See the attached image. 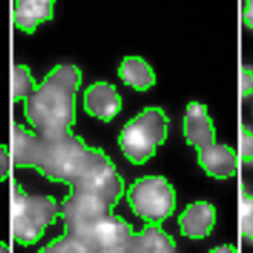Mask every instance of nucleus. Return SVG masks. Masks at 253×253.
I'll list each match as a JSON object with an SVG mask.
<instances>
[{
    "label": "nucleus",
    "instance_id": "obj_7",
    "mask_svg": "<svg viewBox=\"0 0 253 253\" xmlns=\"http://www.w3.org/2000/svg\"><path fill=\"white\" fill-rule=\"evenodd\" d=\"M199 165L208 176L215 179L234 177L238 169L236 152L228 145L211 144L197 149Z\"/></svg>",
    "mask_w": 253,
    "mask_h": 253
},
{
    "label": "nucleus",
    "instance_id": "obj_3",
    "mask_svg": "<svg viewBox=\"0 0 253 253\" xmlns=\"http://www.w3.org/2000/svg\"><path fill=\"white\" fill-rule=\"evenodd\" d=\"M169 117L161 107H145L129 120L118 135V145L132 165H144L154 158L156 146L168 138Z\"/></svg>",
    "mask_w": 253,
    "mask_h": 253
},
{
    "label": "nucleus",
    "instance_id": "obj_19",
    "mask_svg": "<svg viewBox=\"0 0 253 253\" xmlns=\"http://www.w3.org/2000/svg\"><path fill=\"white\" fill-rule=\"evenodd\" d=\"M211 253H235L238 252L236 251V248L234 245H222V246H217V248H214V249H211L210 251Z\"/></svg>",
    "mask_w": 253,
    "mask_h": 253
},
{
    "label": "nucleus",
    "instance_id": "obj_4",
    "mask_svg": "<svg viewBox=\"0 0 253 253\" xmlns=\"http://www.w3.org/2000/svg\"><path fill=\"white\" fill-rule=\"evenodd\" d=\"M13 236L21 246L37 244L48 225H54L61 210L52 196H30L20 183L13 184Z\"/></svg>",
    "mask_w": 253,
    "mask_h": 253
},
{
    "label": "nucleus",
    "instance_id": "obj_9",
    "mask_svg": "<svg viewBox=\"0 0 253 253\" xmlns=\"http://www.w3.org/2000/svg\"><path fill=\"white\" fill-rule=\"evenodd\" d=\"M184 136L187 145L196 149L215 142V128L212 120L207 116V106L191 101L187 104L184 116Z\"/></svg>",
    "mask_w": 253,
    "mask_h": 253
},
{
    "label": "nucleus",
    "instance_id": "obj_15",
    "mask_svg": "<svg viewBox=\"0 0 253 253\" xmlns=\"http://www.w3.org/2000/svg\"><path fill=\"white\" fill-rule=\"evenodd\" d=\"M241 146H242L241 156H242V161H244V163L252 162V158H253L252 129H249L248 126H245V124H242V126H241Z\"/></svg>",
    "mask_w": 253,
    "mask_h": 253
},
{
    "label": "nucleus",
    "instance_id": "obj_13",
    "mask_svg": "<svg viewBox=\"0 0 253 253\" xmlns=\"http://www.w3.org/2000/svg\"><path fill=\"white\" fill-rule=\"evenodd\" d=\"M38 84L31 76V71L27 65L13 66V101H20L30 97L37 90Z\"/></svg>",
    "mask_w": 253,
    "mask_h": 253
},
{
    "label": "nucleus",
    "instance_id": "obj_2",
    "mask_svg": "<svg viewBox=\"0 0 253 253\" xmlns=\"http://www.w3.org/2000/svg\"><path fill=\"white\" fill-rule=\"evenodd\" d=\"M82 71L73 63L56 65L37 90L24 100V114L34 132L45 139L72 134L76 124V93Z\"/></svg>",
    "mask_w": 253,
    "mask_h": 253
},
{
    "label": "nucleus",
    "instance_id": "obj_8",
    "mask_svg": "<svg viewBox=\"0 0 253 253\" xmlns=\"http://www.w3.org/2000/svg\"><path fill=\"white\" fill-rule=\"evenodd\" d=\"M215 219L217 212L212 204L207 201H196L189 204L177 219L180 225V235L190 239H204L212 232Z\"/></svg>",
    "mask_w": 253,
    "mask_h": 253
},
{
    "label": "nucleus",
    "instance_id": "obj_14",
    "mask_svg": "<svg viewBox=\"0 0 253 253\" xmlns=\"http://www.w3.org/2000/svg\"><path fill=\"white\" fill-rule=\"evenodd\" d=\"M252 208L253 199L252 194L246 189V184L242 186V196H241V228L245 239L252 241Z\"/></svg>",
    "mask_w": 253,
    "mask_h": 253
},
{
    "label": "nucleus",
    "instance_id": "obj_18",
    "mask_svg": "<svg viewBox=\"0 0 253 253\" xmlns=\"http://www.w3.org/2000/svg\"><path fill=\"white\" fill-rule=\"evenodd\" d=\"M252 1H245V9H244V23L248 28H253V20H252Z\"/></svg>",
    "mask_w": 253,
    "mask_h": 253
},
{
    "label": "nucleus",
    "instance_id": "obj_17",
    "mask_svg": "<svg viewBox=\"0 0 253 253\" xmlns=\"http://www.w3.org/2000/svg\"><path fill=\"white\" fill-rule=\"evenodd\" d=\"M0 154H1V176H0V180H6L7 176H9V170H10V161H9V151H7V145H1L0 148Z\"/></svg>",
    "mask_w": 253,
    "mask_h": 253
},
{
    "label": "nucleus",
    "instance_id": "obj_6",
    "mask_svg": "<svg viewBox=\"0 0 253 253\" xmlns=\"http://www.w3.org/2000/svg\"><path fill=\"white\" fill-rule=\"evenodd\" d=\"M83 107L91 117L110 123L123 109V100L114 84L107 82H96L84 90Z\"/></svg>",
    "mask_w": 253,
    "mask_h": 253
},
{
    "label": "nucleus",
    "instance_id": "obj_12",
    "mask_svg": "<svg viewBox=\"0 0 253 253\" xmlns=\"http://www.w3.org/2000/svg\"><path fill=\"white\" fill-rule=\"evenodd\" d=\"M118 76L126 86L136 91L149 90L156 83L152 66L141 56H126L118 66Z\"/></svg>",
    "mask_w": 253,
    "mask_h": 253
},
{
    "label": "nucleus",
    "instance_id": "obj_20",
    "mask_svg": "<svg viewBox=\"0 0 253 253\" xmlns=\"http://www.w3.org/2000/svg\"><path fill=\"white\" fill-rule=\"evenodd\" d=\"M1 252H9V251H7V246L3 244V242H1Z\"/></svg>",
    "mask_w": 253,
    "mask_h": 253
},
{
    "label": "nucleus",
    "instance_id": "obj_11",
    "mask_svg": "<svg viewBox=\"0 0 253 253\" xmlns=\"http://www.w3.org/2000/svg\"><path fill=\"white\" fill-rule=\"evenodd\" d=\"M54 0H17L14 10V24L18 30L34 34L38 24L54 18Z\"/></svg>",
    "mask_w": 253,
    "mask_h": 253
},
{
    "label": "nucleus",
    "instance_id": "obj_16",
    "mask_svg": "<svg viewBox=\"0 0 253 253\" xmlns=\"http://www.w3.org/2000/svg\"><path fill=\"white\" fill-rule=\"evenodd\" d=\"M241 90H242V97L248 99L249 96H252L253 91V71L252 66L244 65L242 66V73H241Z\"/></svg>",
    "mask_w": 253,
    "mask_h": 253
},
{
    "label": "nucleus",
    "instance_id": "obj_5",
    "mask_svg": "<svg viewBox=\"0 0 253 253\" xmlns=\"http://www.w3.org/2000/svg\"><path fill=\"white\" fill-rule=\"evenodd\" d=\"M126 200L136 217L162 224L176 210V190L163 176L136 179L126 191Z\"/></svg>",
    "mask_w": 253,
    "mask_h": 253
},
{
    "label": "nucleus",
    "instance_id": "obj_10",
    "mask_svg": "<svg viewBox=\"0 0 253 253\" xmlns=\"http://www.w3.org/2000/svg\"><path fill=\"white\" fill-rule=\"evenodd\" d=\"M129 253H173L176 242L158 222H146L139 234H132L126 246Z\"/></svg>",
    "mask_w": 253,
    "mask_h": 253
},
{
    "label": "nucleus",
    "instance_id": "obj_1",
    "mask_svg": "<svg viewBox=\"0 0 253 253\" xmlns=\"http://www.w3.org/2000/svg\"><path fill=\"white\" fill-rule=\"evenodd\" d=\"M14 166L34 168L48 180L68 184L72 191L99 196L114 208L124 194V179L100 148H90L75 134L45 139L14 124Z\"/></svg>",
    "mask_w": 253,
    "mask_h": 253
}]
</instances>
